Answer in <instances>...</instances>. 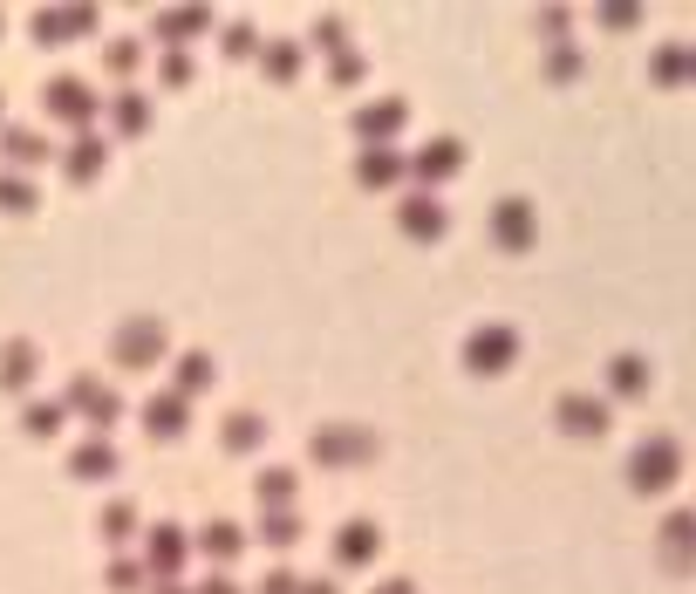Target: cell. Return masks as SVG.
I'll return each mask as SVG.
<instances>
[{
	"label": "cell",
	"mask_w": 696,
	"mask_h": 594,
	"mask_svg": "<svg viewBox=\"0 0 696 594\" xmlns=\"http://www.w3.org/2000/svg\"><path fill=\"white\" fill-rule=\"evenodd\" d=\"M144 424H151V437H185V424H192V403H185L178 390H171V396H151Z\"/></svg>",
	"instance_id": "obj_15"
},
{
	"label": "cell",
	"mask_w": 696,
	"mask_h": 594,
	"mask_svg": "<svg viewBox=\"0 0 696 594\" xmlns=\"http://www.w3.org/2000/svg\"><path fill=\"white\" fill-rule=\"evenodd\" d=\"M376 594H410V581H383V588H376Z\"/></svg>",
	"instance_id": "obj_40"
},
{
	"label": "cell",
	"mask_w": 696,
	"mask_h": 594,
	"mask_svg": "<svg viewBox=\"0 0 696 594\" xmlns=\"http://www.w3.org/2000/svg\"><path fill=\"white\" fill-rule=\"evenodd\" d=\"M635 21H642V7H635V0H615V7H601V28H615V35H628Z\"/></svg>",
	"instance_id": "obj_27"
},
{
	"label": "cell",
	"mask_w": 696,
	"mask_h": 594,
	"mask_svg": "<svg viewBox=\"0 0 696 594\" xmlns=\"http://www.w3.org/2000/svg\"><path fill=\"white\" fill-rule=\"evenodd\" d=\"M205 28H212V14H205V7H171V14H157V35L178 41V48H185L192 35H205Z\"/></svg>",
	"instance_id": "obj_17"
},
{
	"label": "cell",
	"mask_w": 696,
	"mask_h": 594,
	"mask_svg": "<svg viewBox=\"0 0 696 594\" xmlns=\"http://www.w3.org/2000/svg\"><path fill=\"white\" fill-rule=\"evenodd\" d=\"M82 410H89V417H116L110 390H96V383H82Z\"/></svg>",
	"instance_id": "obj_33"
},
{
	"label": "cell",
	"mask_w": 696,
	"mask_h": 594,
	"mask_svg": "<svg viewBox=\"0 0 696 594\" xmlns=\"http://www.w3.org/2000/svg\"><path fill=\"white\" fill-rule=\"evenodd\" d=\"M205 383H212V356H185L178 362V396H185V403H192Z\"/></svg>",
	"instance_id": "obj_23"
},
{
	"label": "cell",
	"mask_w": 696,
	"mask_h": 594,
	"mask_svg": "<svg viewBox=\"0 0 696 594\" xmlns=\"http://www.w3.org/2000/svg\"><path fill=\"white\" fill-rule=\"evenodd\" d=\"M260 62H267L273 82H294V76H301V41H267V48H260Z\"/></svg>",
	"instance_id": "obj_20"
},
{
	"label": "cell",
	"mask_w": 696,
	"mask_h": 594,
	"mask_svg": "<svg viewBox=\"0 0 696 594\" xmlns=\"http://www.w3.org/2000/svg\"><path fill=\"white\" fill-rule=\"evenodd\" d=\"M164 82H171V89H185V82H192V55H185V48H178V55H164Z\"/></svg>",
	"instance_id": "obj_32"
},
{
	"label": "cell",
	"mask_w": 696,
	"mask_h": 594,
	"mask_svg": "<svg viewBox=\"0 0 696 594\" xmlns=\"http://www.w3.org/2000/svg\"><path fill=\"white\" fill-rule=\"evenodd\" d=\"M260 437H267V417H253V410H232L226 424H219V444L239 451V458H246V451H260Z\"/></svg>",
	"instance_id": "obj_16"
},
{
	"label": "cell",
	"mask_w": 696,
	"mask_h": 594,
	"mask_svg": "<svg viewBox=\"0 0 696 594\" xmlns=\"http://www.w3.org/2000/svg\"><path fill=\"white\" fill-rule=\"evenodd\" d=\"M376 554H383V533L369 519H348L342 533H335V567H369Z\"/></svg>",
	"instance_id": "obj_9"
},
{
	"label": "cell",
	"mask_w": 696,
	"mask_h": 594,
	"mask_svg": "<svg viewBox=\"0 0 696 594\" xmlns=\"http://www.w3.org/2000/svg\"><path fill=\"white\" fill-rule=\"evenodd\" d=\"M301 594H335V581H301Z\"/></svg>",
	"instance_id": "obj_39"
},
{
	"label": "cell",
	"mask_w": 696,
	"mask_h": 594,
	"mask_svg": "<svg viewBox=\"0 0 696 594\" xmlns=\"http://www.w3.org/2000/svg\"><path fill=\"white\" fill-rule=\"evenodd\" d=\"M164 356V328L157 321H130L123 335H116V362H130V369H144V362Z\"/></svg>",
	"instance_id": "obj_10"
},
{
	"label": "cell",
	"mask_w": 696,
	"mask_h": 594,
	"mask_svg": "<svg viewBox=\"0 0 696 594\" xmlns=\"http://www.w3.org/2000/svg\"><path fill=\"white\" fill-rule=\"evenodd\" d=\"M608 390H615V396H642V390H649V362H642V356H615V362H608Z\"/></svg>",
	"instance_id": "obj_18"
},
{
	"label": "cell",
	"mask_w": 696,
	"mask_h": 594,
	"mask_svg": "<svg viewBox=\"0 0 696 594\" xmlns=\"http://www.w3.org/2000/svg\"><path fill=\"white\" fill-rule=\"evenodd\" d=\"M410 123V103L403 96H383V103H369V110H355V137L369 144V151H396V130Z\"/></svg>",
	"instance_id": "obj_4"
},
{
	"label": "cell",
	"mask_w": 696,
	"mask_h": 594,
	"mask_svg": "<svg viewBox=\"0 0 696 594\" xmlns=\"http://www.w3.org/2000/svg\"><path fill=\"white\" fill-rule=\"evenodd\" d=\"M130 526H137V513H130V506H116V513L103 519V533H110V540H116V533H130Z\"/></svg>",
	"instance_id": "obj_37"
},
{
	"label": "cell",
	"mask_w": 696,
	"mask_h": 594,
	"mask_svg": "<svg viewBox=\"0 0 696 594\" xmlns=\"http://www.w3.org/2000/svg\"><path fill=\"white\" fill-rule=\"evenodd\" d=\"M512 356H519V335H512L505 321L471 328V342H464V369H471V376H499V369H512Z\"/></svg>",
	"instance_id": "obj_2"
},
{
	"label": "cell",
	"mask_w": 696,
	"mask_h": 594,
	"mask_svg": "<svg viewBox=\"0 0 696 594\" xmlns=\"http://www.w3.org/2000/svg\"><path fill=\"white\" fill-rule=\"evenodd\" d=\"M260 540H267V547H294V540H301V513H294V506H267Z\"/></svg>",
	"instance_id": "obj_19"
},
{
	"label": "cell",
	"mask_w": 696,
	"mask_h": 594,
	"mask_svg": "<svg viewBox=\"0 0 696 594\" xmlns=\"http://www.w3.org/2000/svg\"><path fill=\"white\" fill-rule=\"evenodd\" d=\"M260 594H301V581H294V574H287V567H273L267 581H260Z\"/></svg>",
	"instance_id": "obj_34"
},
{
	"label": "cell",
	"mask_w": 696,
	"mask_h": 594,
	"mask_svg": "<svg viewBox=\"0 0 696 594\" xmlns=\"http://www.w3.org/2000/svg\"><path fill=\"white\" fill-rule=\"evenodd\" d=\"M157 594H192V588H157Z\"/></svg>",
	"instance_id": "obj_41"
},
{
	"label": "cell",
	"mask_w": 696,
	"mask_h": 594,
	"mask_svg": "<svg viewBox=\"0 0 696 594\" xmlns=\"http://www.w3.org/2000/svg\"><path fill=\"white\" fill-rule=\"evenodd\" d=\"M560 431L567 437H601L608 431V396H560Z\"/></svg>",
	"instance_id": "obj_7"
},
{
	"label": "cell",
	"mask_w": 696,
	"mask_h": 594,
	"mask_svg": "<svg viewBox=\"0 0 696 594\" xmlns=\"http://www.w3.org/2000/svg\"><path fill=\"white\" fill-rule=\"evenodd\" d=\"M116 458H110V444H82V458H76V472H89V478H103Z\"/></svg>",
	"instance_id": "obj_30"
},
{
	"label": "cell",
	"mask_w": 696,
	"mask_h": 594,
	"mask_svg": "<svg viewBox=\"0 0 696 594\" xmlns=\"http://www.w3.org/2000/svg\"><path fill=\"white\" fill-rule=\"evenodd\" d=\"M546 76H553V82H574V76H580V55H574V48H553Z\"/></svg>",
	"instance_id": "obj_31"
},
{
	"label": "cell",
	"mask_w": 696,
	"mask_h": 594,
	"mask_svg": "<svg viewBox=\"0 0 696 594\" xmlns=\"http://www.w3.org/2000/svg\"><path fill=\"white\" fill-rule=\"evenodd\" d=\"M533 233H540V219H533L526 198H499V205H492V239H499L505 253H526Z\"/></svg>",
	"instance_id": "obj_5"
},
{
	"label": "cell",
	"mask_w": 696,
	"mask_h": 594,
	"mask_svg": "<svg viewBox=\"0 0 696 594\" xmlns=\"http://www.w3.org/2000/svg\"><path fill=\"white\" fill-rule=\"evenodd\" d=\"M198 554H205L212 567H219V574H226L232 560L246 554V526H232V519H212V526L198 533Z\"/></svg>",
	"instance_id": "obj_11"
},
{
	"label": "cell",
	"mask_w": 696,
	"mask_h": 594,
	"mask_svg": "<svg viewBox=\"0 0 696 594\" xmlns=\"http://www.w3.org/2000/svg\"><path fill=\"white\" fill-rule=\"evenodd\" d=\"M185 560H192V533H185V526H157L151 533V567L157 574H178Z\"/></svg>",
	"instance_id": "obj_14"
},
{
	"label": "cell",
	"mask_w": 696,
	"mask_h": 594,
	"mask_svg": "<svg viewBox=\"0 0 696 594\" xmlns=\"http://www.w3.org/2000/svg\"><path fill=\"white\" fill-rule=\"evenodd\" d=\"M676 472H683L676 437H649V444H635V458H628V485H635V492H669Z\"/></svg>",
	"instance_id": "obj_1"
},
{
	"label": "cell",
	"mask_w": 696,
	"mask_h": 594,
	"mask_svg": "<svg viewBox=\"0 0 696 594\" xmlns=\"http://www.w3.org/2000/svg\"><path fill=\"white\" fill-rule=\"evenodd\" d=\"M314 458L321 465H369L376 458V431H362V424H321L314 431Z\"/></svg>",
	"instance_id": "obj_3"
},
{
	"label": "cell",
	"mask_w": 696,
	"mask_h": 594,
	"mask_svg": "<svg viewBox=\"0 0 696 594\" xmlns=\"http://www.w3.org/2000/svg\"><path fill=\"white\" fill-rule=\"evenodd\" d=\"M110 69H116V76H130V69H137V41H116V48H110Z\"/></svg>",
	"instance_id": "obj_35"
},
{
	"label": "cell",
	"mask_w": 696,
	"mask_h": 594,
	"mask_svg": "<svg viewBox=\"0 0 696 594\" xmlns=\"http://www.w3.org/2000/svg\"><path fill=\"white\" fill-rule=\"evenodd\" d=\"M110 588H144V567H130V560H116V567H110Z\"/></svg>",
	"instance_id": "obj_36"
},
{
	"label": "cell",
	"mask_w": 696,
	"mask_h": 594,
	"mask_svg": "<svg viewBox=\"0 0 696 594\" xmlns=\"http://www.w3.org/2000/svg\"><path fill=\"white\" fill-rule=\"evenodd\" d=\"M355 178H362L369 192H389V185L410 178V158H396V151H362V158H355Z\"/></svg>",
	"instance_id": "obj_13"
},
{
	"label": "cell",
	"mask_w": 696,
	"mask_h": 594,
	"mask_svg": "<svg viewBox=\"0 0 696 594\" xmlns=\"http://www.w3.org/2000/svg\"><path fill=\"white\" fill-rule=\"evenodd\" d=\"M294 492H301V478L287 472V465H267V472H260V499H267V506H294Z\"/></svg>",
	"instance_id": "obj_22"
},
{
	"label": "cell",
	"mask_w": 696,
	"mask_h": 594,
	"mask_svg": "<svg viewBox=\"0 0 696 594\" xmlns=\"http://www.w3.org/2000/svg\"><path fill=\"white\" fill-rule=\"evenodd\" d=\"M662 560H669L676 574H690V567H696V513H690V506L662 519Z\"/></svg>",
	"instance_id": "obj_8"
},
{
	"label": "cell",
	"mask_w": 696,
	"mask_h": 594,
	"mask_svg": "<svg viewBox=\"0 0 696 594\" xmlns=\"http://www.w3.org/2000/svg\"><path fill=\"white\" fill-rule=\"evenodd\" d=\"M396 219H403V233L410 239H437L444 233V205H437L430 192H410L403 205H396Z\"/></svg>",
	"instance_id": "obj_12"
},
{
	"label": "cell",
	"mask_w": 696,
	"mask_h": 594,
	"mask_svg": "<svg viewBox=\"0 0 696 594\" xmlns=\"http://www.w3.org/2000/svg\"><path fill=\"white\" fill-rule=\"evenodd\" d=\"M198 594H239V581H232V574H212V581H205Z\"/></svg>",
	"instance_id": "obj_38"
},
{
	"label": "cell",
	"mask_w": 696,
	"mask_h": 594,
	"mask_svg": "<svg viewBox=\"0 0 696 594\" xmlns=\"http://www.w3.org/2000/svg\"><path fill=\"white\" fill-rule=\"evenodd\" d=\"M458 164H464V144H458V137H430L424 151H417V164H410V178L430 192V185H444Z\"/></svg>",
	"instance_id": "obj_6"
},
{
	"label": "cell",
	"mask_w": 696,
	"mask_h": 594,
	"mask_svg": "<svg viewBox=\"0 0 696 594\" xmlns=\"http://www.w3.org/2000/svg\"><path fill=\"white\" fill-rule=\"evenodd\" d=\"M649 76L662 89H676V82H690V48H656V62H649Z\"/></svg>",
	"instance_id": "obj_21"
},
{
	"label": "cell",
	"mask_w": 696,
	"mask_h": 594,
	"mask_svg": "<svg viewBox=\"0 0 696 594\" xmlns=\"http://www.w3.org/2000/svg\"><path fill=\"white\" fill-rule=\"evenodd\" d=\"M328 76H335V89H342V82H362L369 69H362V55H355V48H342V55H328Z\"/></svg>",
	"instance_id": "obj_26"
},
{
	"label": "cell",
	"mask_w": 696,
	"mask_h": 594,
	"mask_svg": "<svg viewBox=\"0 0 696 594\" xmlns=\"http://www.w3.org/2000/svg\"><path fill=\"white\" fill-rule=\"evenodd\" d=\"M690 76H696V48H690Z\"/></svg>",
	"instance_id": "obj_42"
},
{
	"label": "cell",
	"mask_w": 696,
	"mask_h": 594,
	"mask_svg": "<svg viewBox=\"0 0 696 594\" xmlns=\"http://www.w3.org/2000/svg\"><path fill=\"white\" fill-rule=\"evenodd\" d=\"M62 117H89V89H76V82H55V96H48Z\"/></svg>",
	"instance_id": "obj_25"
},
{
	"label": "cell",
	"mask_w": 696,
	"mask_h": 594,
	"mask_svg": "<svg viewBox=\"0 0 696 594\" xmlns=\"http://www.w3.org/2000/svg\"><path fill=\"white\" fill-rule=\"evenodd\" d=\"M314 48H328V55H342V48H348V28L335 21V14H328V21H314Z\"/></svg>",
	"instance_id": "obj_28"
},
{
	"label": "cell",
	"mask_w": 696,
	"mask_h": 594,
	"mask_svg": "<svg viewBox=\"0 0 696 594\" xmlns=\"http://www.w3.org/2000/svg\"><path fill=\"white\" fill-rule=\"evenodd\" d=\"M144 96H116V130H144Z\"/></svg>",
	"instance_id": "obj_29"
},
{
	"label": "cell",
	"mask_w": 696,
	"mask_h": 594,
	"mask_svg": "<svg viewBox=\"0 0 696 594\" xmlns=\"http://www.w3.org/2000/svg\"><path fill=\"white\" fill-rule=\"evenodd\" d=\"M219 48H226V55H253V48H260V28H253V21H232L226 35H219Z\"/></svg>",
	"instance_id": "obj_24"
}]
</instances>
